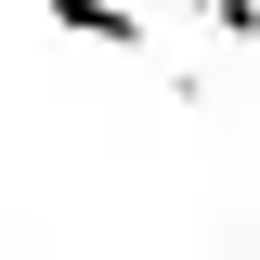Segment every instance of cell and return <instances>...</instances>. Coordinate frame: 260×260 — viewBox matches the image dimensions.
Listing matches in <instances>:
<instances>
[{"label": "cell", "instance_id": "cell-1", "mask_svg": "<svg viewBox=\"0 0 260 260\" xmlns=\"http://www.w3.org/2000/svg\"><path fill=\"white\" fill-rule=\"evenodd\" d=\"M52 26L91 52H156V13H130V0H52Z\"/></svg>", "mask_w": 260, "mask_h": 260}, {"label": "cell", "instance_id": "cell-2", "mask_svg": "<svg viewBox=\"0 0 260 260\" xmlns=\"http://www.w3.org/2000/svg\"><path fill=\"white\" fill-rule=\"evenodd\" d=\"M195 26H221V39H260V0H182Z\"/></svg>", "mask_w": 260, "mask_h": 260}]
</instances>
